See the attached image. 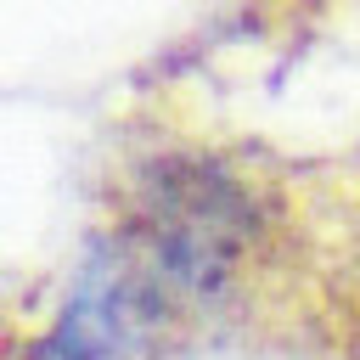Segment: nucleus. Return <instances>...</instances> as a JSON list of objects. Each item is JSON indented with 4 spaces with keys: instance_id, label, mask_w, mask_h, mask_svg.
Instances as JSON below:
<instances>
[{
    "instance_id": "nucleus-1",
    "label": "nucleus",
    "mask_w": 360,
    "mask_h": 360,
    "mask_svg": "<svg viewBox=\"0 0 360 360\" xmlns=\"http://www.w3.org/2000/svg\"><path fill=\"white\" fill-rule=\"evenodd\" d=\"M259 231V208L242 180H231L208 158H163L135 186V214L118 236L141 253V264L174 292L180 309L214 298L225 276L242 264Z\"/></svg>"
},
{
    "instance_id": "nucleus-2",
    "label": "nucleus",
    "mask_w": 360,
    "mask_h": 360,
    "mask_svg": "<svg viewBox=\"0 0 360 360\" xmlns=\"http://www.w3.org/2000/svg\"><path fill=\"white\" fill-rule=\"evenodd\" d=\"M174 315H180L174 292L112 231L79 264V276L39 343V360H135Z\"/></svg>"
}]
</instances>
